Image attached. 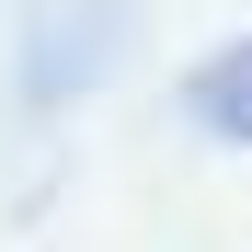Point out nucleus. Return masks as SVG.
Here are the masks:
<instances>
[{
    "mask_svg": "<svg viewBox=\"0 0 252 252\" xmlns=\"http://www.w3.org/2000/svg\"><path fill=\"white\" fill-rule=\"evenodd\" d=\"M195 115H206V126H229V138H252V46L218 58V69L195 80Z\"/></svg>",
    "mask_w": 252,
    "mask_h": 252,
    "instance_id": "1",
    "label": "nucleus"
}]
</instances>
